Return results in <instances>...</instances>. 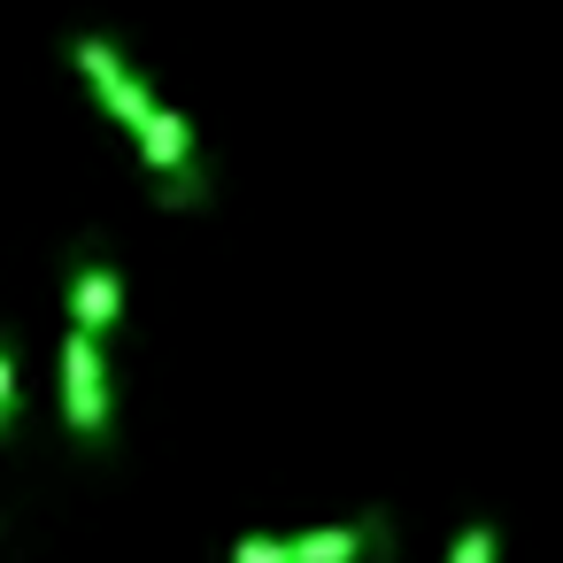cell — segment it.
Segmentation results:
<instances>
[{
  "label": "cell",
  "instance_id": "obj_1",
  "mask_svg": "<svg viewBox=\"0 0 563 563\" xmlns=\"http://www.w3.org/2000/svg\"><path fill=\"white\" fill-rule=\"evenodd\" d=\"M109 417H117L109 355H101V340H93V332H78V324H70V340H63V424H70L86 448H101V440H109Z\"/></svg>",
  "mask_w": 563,
  "mask_h": 563
},
{
  "label": "cell",
  "instance_id": "obj_2",
  "mask_svg": "<svg viewBox=\"0 0 563 563\" xmlns=\"http://www.w3.org/2000/svg\"><path fill=\"white\" fill-rule=\"evenodd\" d=\"M70 70L86 78V93H93V101H101L124 132H140V124L155 117V101H163V93H155L132 63H124V47H117V40H101V32H86V40L70 47Z\"/></svg>",
  "mask_w": 563,
  "mask_h": 563
},
{
  "label": "cell",
  "instance_id": "obj_3",
  "mask_svg": "<svg viewBox=\"0 0 563 563\" xmlns=\"http://www.w3.org/2000/svg\"><path fill=\"white\" fill-rule=\"evenodd\" d=\"M117 317H124V278H117V263L86 255L70 271V324L101 340V332H117Z\"/></svg>",
  "mask_w": 563,
  "mask_h": 563
},
{
  "label": "cell",
  "instance_id": "obj_4",
  "mask_svg": "<svg viewBox=\"0 0 563 563\" xmlns=\"http://www.w3.org/2000/svg\"><path fill=\"white\" fill-rule=\"evenodd\" d=\"M371 548V525H317V532H294L286 555L294 563H355Z\"/></svg>",
  "mask_w": 563,
  "mask_h": 563
},
{
  "label": "cell",
  "instance_id": "obj_5",
  "mask_svg": "<svg viewBox=\"0 0 563 563\" xmlns=\"http://www.w3.org/2000/svg\"><path fill=\"white\" fill-rule=\"evenodd\" d=\"M16 409H24V378H16V347L0 332V440L16 432Z\"/></svg>",
  "mask_w": 563,
  "mask_h": 563
},
{
  "label": "cell",
  "instance_id": "obj_6",
  "mask_svg": "<svg viewBox=\"0 0 563 563\" xmlns=\"http://www.w3.org/2000/svg\"><path fill=\"white\" fill-rule=\"evenodd\" d=\"M232 563H294V555H286V540H271V532H247V540H232Z\"/></svg>",
  "mask_w": 563,
  "mask_h": 563
},
{
  "label": "cell",
  "instance_id": "obj_7",
  "mask_svg": "<svg viewBox=\"0 0 563 563\" xmlns=\"http://www.w3.org/2000/svg\"><path fill=\"white\" fill-rule=\"evenodd\" d=\"M448 563H494V532L486 525H463L455 548H448Z\"/></svg>",
  "mask_w": 563,
  "mask_h": 563
}]
</instances>
